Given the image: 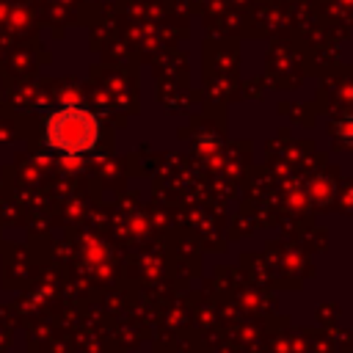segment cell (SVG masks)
Instances as JSON below:
<instances>
[{"label": "cell", "mask_w": 353, "mask_h": 353, "mask_svg": "<svg viewBox=\"0 0 353 353\" xmlns=\"http://www.w3.org/2000/svg\"><path fill=\"white\" fill-rule=\"evenodd\" d=\"M97 141L99 119L80 102H61L44 121V146L58 154H88Z\"/></svg>", "instance_id": "obj_1"}, {"label": "cell", "mask_w": 353, "mask_h": 353, "mask_svg": "<svg viewBox=\"0 0 353 353\" xmlns=\"http://www.w3.org/2000/svg\"><path fill=\"white\" fill-rule=\"evenodd\" d=\"M85 259H88L91 265H99V262L105 259V245H99L97 240H91L88 248H85Z\"/></svg>", "instance_id": "obj_2"}, {"label": "cell", "mask_w": 353, "mask_h": 353, "mask_svg": "<svg viewBox=\"0 0 353 353\" xmlns=\"http://www.w3.org/2000/svg\"><path fill=\"white\" fill-rule=\"evenodd\" d=\"M328 193H331V188H328V185H325L323 179H317V182H314V185L309 188V196H312V199H317V201H323V199H325Z\"/></svg>", "instance_id": "obj_3"}, {"label": "cell", "mask_w": 353, "mask_h": 353, "mask_svg": "<svg viewBox=\"0 0 353 353\" xmlns=\"http://www.w3.org/2000/svg\"><path fill=\"white\" fill-rule=\"evenodd\" d=\"M80 157L83 154H61V168H66V171L80 168Z\"/></svg>", "instance_id": "obj_4"}]
</instances>
